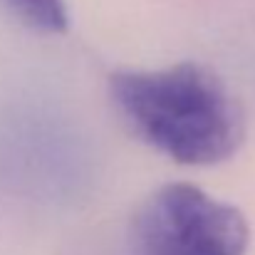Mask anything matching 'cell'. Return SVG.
Masks as SVG:
<instances>
[{
    "label": "cell",
    "instance_id": "1",
    "mask_svg": "<svg viewBox=\"0 0 255 255\" xmlns=\"http://www.w3.org/2000/svg\"><path fill=\"white\" fill-rule=\"evenodd\" d=\"M109 94L129 129L183 166H216L246 136V117L226 85L201 62L117 70Z\"/></svg>",
    "mask_w": 255,
    "mask_h": 255
},
{
    "label": "cell",
    "instance_id": "2",
    "mask_svg": "<svg viewBox=\"0 0 255 255\" xmlns=\"http://www.w3.org/2000/svg\"><path fill=\"white\" fill-rule=\"evenodd\" d=\"M248 243L246 216L186 181L151 193L131 233L134 255H246Z\"/></svg>",
    "mask_w": 255,
    "mask_h": 255
},
{
    "label": "cell",
    "instance_id": "3",
    "mask_svg": "<svg viewBox=\"0 0 255 255\" xmlns=\"http://www.w3.org/2000/svg\"><path fill=\"white\" fill-rule=\"evenodd\" d=\"M5 7L27 27L47 35L65 32L70 25L65 0H2Z\"/></svg>",
    "mask_w": 255,
    "mask_h": 255
}]
</instances>
